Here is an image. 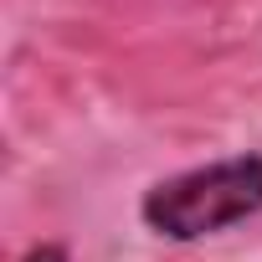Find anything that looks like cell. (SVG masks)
Wrapping results in <instances>:
<instances>
[{
  "instance_id": "cell-1",
  "label": "cell",
  "mask_w": 262,
  "mask_h": 262,
  "mask_svg": "<svg viewBox=\"0 0 262 262\" xmlns=\"http://www.w3.org/2000/svg\"><path fill=\"white\" fill-rule=\"evenodd\" d=\"M257 216H262V155L257 149L221 155L211 165L165 175L139 201V221L160 242H180V247L221 236Z\"/></svg>"
},
{
  "instance_id": "cell-2",
  "label": "cell",
  "mask_w": 262,
  "mask_h": 262,
  "mask_svg": "<svg viewBox=\"0 0 262 262\" xmlns=\"http://www.w3.org/2000/svg\"><path fill=\"white\" fill-rule=\"evenodd\" d=\"M21 262H72V257H67V247H62V242H41V247H31Z\"/></svg>"
}]
</instances>
